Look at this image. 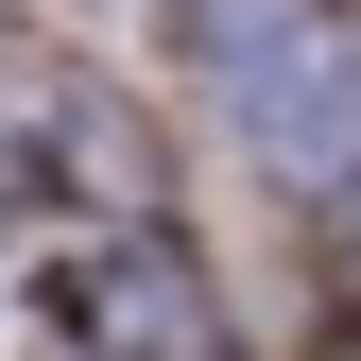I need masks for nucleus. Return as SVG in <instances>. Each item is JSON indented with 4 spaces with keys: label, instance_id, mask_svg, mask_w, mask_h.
<instances>
[{
    "label": "nucleus",
    "instance_id": "nucleus-1",
    "mask_svg": "<svg viewBox=\"0 0 361 361\" xmlns=\"http://www.w3.org/2000/svg\"><path fill=\"white\" fill-rule=\"evenodd\" d=\"M207 69L276 172H344L361 155V18L327 0H207Z\"/></svg>",
    "mask_w": 361,
    "mask_h": 361
}]
</instances>
